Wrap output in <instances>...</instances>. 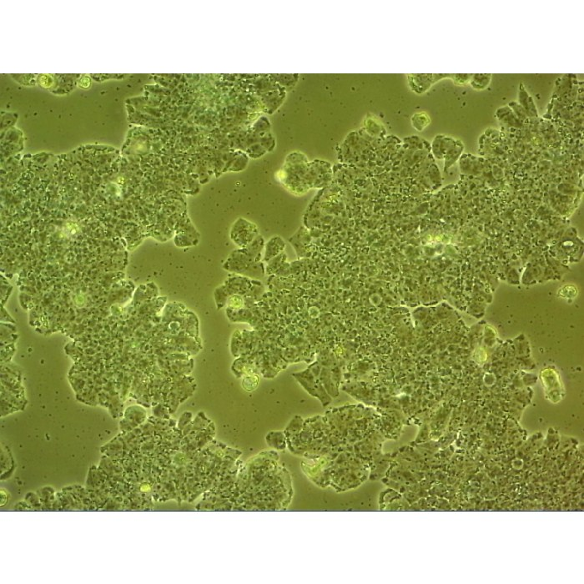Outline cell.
Returning a JSON list of instances; mask_svg holds the SVG:
<instances>
[{
	"instance_id": "cell-8",
	"label": "cell",
	"mask_w": 584,
	"mask_h": 584,
	"mask_svg": "<svg viewBox=\"0 0 584 584\" xmlns=\"http://www.w3.org/2000/svg\"><path fill=\"white\" fill-rule=\"evenodd\" d=\"M508 106L511 108V110H513V113L515 114V116L523 121L527 117L526 116V111L523 110V108L522 107L521 105H519L518 103L516 102H511L510 104H508Z\"/></svg>"
},
{
	"instance_id": "cell-2",
	"label": "cell",
	"mask_w": 584,
	"mask_h": 584,
	"mask_svg": "<svg viewBox=\"0 0 584 584\" xmlns=\"http://www.w3.org/2000/svg\"><path fill=\"white\" fill-rule=\"evenodd\" d=\"M519 104L526 111L527 117H538V110L535 105L534 100L530 96L523 84L519 85Z\"/></svg>"
},
{
	"instance_id": "cell-1",
	"label": "cell",
	"mask_w": 584,
	"mask_h": 584,
	"mask_svg": "<svg viewBox=\"0 0 584 584\" xmlns=\"http://www.w3.org/2000/svg\"><path fill=\"white\" fill-rule=\"evenodd\" d=\"M409 86L417 94L425 93L435 83L444 78H452L453 74H408Z\"/></svg>"
},
{
	"instance_id": "cell-7",
	"label": "cell",
	"mask_w": 584,
	"mask_h": 584,
	"mask_svg": "<svg viewBox=\"0 0 584 584\" xmlns=\"http://www.w3.org/2000/svg\"><path fill=\"white\" fill-rule=\"evenodd\" d=\"M258 377L256 376H247L242 381V387L246 391H252L257 387Z\"/></svg>"
},
{
	"instance_id": "cell-6",
	"label": "cell",
	"mask_w": 584,
	"mask_h": 584,
	"mask_svg": "<svg viewBox=\"0 0 584 584\" xmlns=\"http://www.w3.org/2000/svg\"><path fill=\"white\" fill-rule=\"evenodd\" d=\"M430 123V119L428 114L424 112L416 113L411 117L412 126L418 131H422Z\"/></svg>"
},
{
	"instance_id": "cell-3",
	"label": "cell",
	"mask_w": 584,
	"mask_h": 584,
	"mask_svg": "<svg viewBox=\"0 0 584 584\" xmlns=\"http://www.w3.org/2000/svg\"><path fill=\"white\" fill-rule=\"evenodd\" d=\"M463 144L459 141V140H454L453 144L449 146V148L447 149V152L445 154V170L449 168L451 165H453L458 158L460 156L461 152L463 151Z\"/></svg>"
},
{
	"instance_id": "cell-9",
	"label": "cell",
	"mask_w": 584,
	"mask_h": 584,
	"mask_svg": "<svg viewBox=\"0 0 584 584\" xmlns=\"http://www.w3.org/2000/svg\"><path fill=\"white\" fill-rule=\"evenodd\" d=\"M472 77V74H453L452 80L455 85H461L470 82Z\"/></svg>"
},
{
	"instance_id": "cell-4",
	"label": "cell",
	"mask_w": 584,
	"mask_h": 584,
	"mask_svg": "<svg viewBox=\"0 0 584 584\" xmlns=\"http://www.w3.org/2000/svg\"><path fill=\"white\" fill-rule=\"evenodd\" d=\"M496 115L498 120L504 121L505 123H508L510 126L521 125L522 121L515 116V114L508 105L496 110Z\"/></svg>"
},
{
	"instance_id": "cell-5",
	"label": "cell",
	"mask_w": 584,
	"mask_h": 584,
	"mask_svg": "<svg viewBox=\"0 0 584 584\" xmlns=\"http://www.w3.org/2000/svg\"><path fill=\"white\" fill-rule=\"evenodd\" d=\"M492 79V75L491 74H472V79L469 83L472 88L476 91H483L489 86Z\"/></svg>"
}]
</instances>
